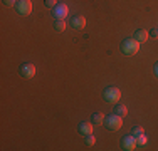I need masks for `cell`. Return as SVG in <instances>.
<instances>
[{"label": "cell", "instance_id": "obj_1", "mask_svg": "<svg viewBox=\"0 0 158 151\" xmlns=\"http://www.w3.org/2000/svg\"><path fill=\"white\" fill-rule=\"evenodd\" d=\"M121 52L125 55H135L138 51H140V42H138L135 37H128V39H125L121 42Z\"/></svg>", "mask_w": 158, "mask_h": 151}, {"label": "cell", "instance_id": "obj_2", "mask_svg": "<svg viewBox=\"0 0 158 151\" xmlns=\"http://www.w3.org/2000/svg\"><path fill=\"white\" fill-rule=\"evenodd\" d=\"M103 124L110 131H118V129H121V126H123V118L113 112V114H110V116H104V123Z\"/></svg>", "mask_w": 158, "mask_h": 151}, {"label": "cell", "instance_id": "obj_3", "mask_svg": "<svg viewBox=\"0 0 158 151\" xmlns=\"http://www.w3.org/2000/svg\"><path fill=\"white\" fill-rule=\"evenodd\" d=\"M119 97H121V91H119V88H114V86H110V88H106L103 91V99L106 101V103H118Z\"/></svg>", "mask_w": 158, "mask_h": 151}, {"label": "cell", "instance_id": "obj_4", "mask_svg": "<svg viewBox=\"0 0 158 151\" xmlns=\"http://www.w3.org/2000/svg\"><path fill=\"white\" fill-rule=\"evenodd\" d=\"M119 146H121V149H125V151H133V149H136V138H135L133 134H126V136H123L121 138V141H119Z\"/></svg>", "mask_w": 158, "mask_h": 151}, {"label": "cell", "instance_id": "obj_5", "mask_svg": "<svg viewBox=\"0 0 158 151\" xmlns=\"http://www.w3.org/2000/svg\"><path fill=\"white\" fill-rule=\"evenodd\" d=\"M14 7H15L17 14L19 15H24V17L32 12V2H31V0H17V3Z\"/></svg>", "mask_w": 158, "mask_h": 151}, {"label": "cell", "instance_id": "obj_6", "mask_svg": "<svg viewBox=\"0 0 158 151\" xmlns=\"http://www.w3.org/2000/svg\"><path fill=\"white\" fill-rule=\"evenodd\" d=\"M69 14V7L66 3H57V5L52 9V15L56 17V20H64Z\"/></svg>", "mask_w": 158, "mask_h": 151}, {"label": "cell", "instance_id": "obj_7", "mask_svg": "<svg viewBox=\"0 0 158 151\" xmlns=\"http://www.w3.org/2000/svg\"><path fill=\"white\" fill-rule=\"evenodd\" d=\"M19 74H20L22 77H25V79H32L34 76H35V66L31 64V62L22 64V66L19 67Z\"/></svg>", "mask_w": 158, "mask_h": 151}, {"label": "cell", "instance_id": "obj_8", "mask_svg": "<svg viewBox=\"0 0 158 151\" xmlns=\"http://www.w3.org/2000/svg\"><path fill=\"white\" fill-rule=\"evenodd\" d=\"M93 128H94V124L88 123V121H82V123L77 124V131H79V134H82V136L93 134Z\"/></svg>", "mask_w": 158, "mask_h": 151}, {"label": "cell", "instance_id": "obj_9", "mask_svg": "<svg viewBox=\"0 0 158 151\" xmlns=\"http://www.w3.org/2000/svg\"><path fill=\"white\" fill-rule=\"evenodd\" d=\"M71 27L76 29V30H82L86 27V18L82 15H76V17L71 18Z\"/></svg>", "mask_w": 158, "mask_h": 151}, {"label": "cell", "instance_id": "obj_10", "mask_svg": "<svg viewBox=\"0 0 158 151\" xmlns=\"http://www.w3.org/2000/svg\"><path fill=\"white\" fill-rule=\"evenodd\" d=\"M135 39L138 40V42H146V40H148V37H150V34H148V30H145V29H138L136 32H135Z\"/></svg>", "mask_w": 158, "mask_h": 151}, {"label": "cell", "instance_id": "obj_11", "mask_svg": "<svg viewBox=\"0 0 158 151\" xmlns=\"http://www.w3.org/2000/svg\"><path fill=\"white\" fill-rule=\"evenodd\" d=\"M113 112H114V114H118V116H121V118H125V116L128 114V108H126L125 104H116L114 109H113Z\"/></svg>", "mask_w": 158, "mask_h": 151}, {"label": "cell", "instance_id": "obj_12", "mask_svg": "<svg viewBox=\"0 0 158 151\" xmlns=\"http://www.w3.org/2000/svg\"><path fill=\"white\" fill-rule=\"evenodd\" d=\"M91 123L94 124V126H99V124L104 123V114H101V112H94L91 118Z\"/></svg>", "mask_w": 158, "mask_h": 151}, {"label": "cell", "instance_id": "obj_13", "mask_svg": "<svg viewBox=\"0 0 158 151\" xmlns=\"http://www.w3.org/2000/svg\"><path fill=\"white\" fill-rule=\"evenodd\" d=\"M131 134H133L135 138H138V136L145 134V129H143L141 126H133V128H131Z\"/></svg>", "mask_w": 158, "mask_h": 151}, {"label": "cell", "instance_id": "obj_14", "mask_svg": "<svg viewBox=\"0 0 158 151\" xmlns=\"http://www.w3.org/2000/svg\"><path fill=\"white\" fill-rule=\"evenodd\" d=\"M66 22L64 20H56V24H54V29L57 30V32H64V30H66Z\"/></svg>", "mask_w": 158, "mask_h": 151}, {"label": "cell", "instance_id": "obj_15", "mask_svg": "<svg viewBox=\"0 0 158 151\" xmlns=\"http://www.w3.org/2000/svg\"><path fill=\"white\" fill-rule=\"evenodd\" d=\"M84 143H86L88 146H93V145L96 143V138H94L93 134H88V136H84Z\"/></svg>", "mask_w": 158, "mask_h": 151}, {"label": "cell", "instance_id": "obj_16", "mask_svg": "<svg viewBox=\"0 0 158 151\" xmlns=\"http://www.w3.org/2000/svg\"><path fill=\"white\" fill-rule=\"evenodd\" d=\"M44 3H46L47 9H54V7L57 5V2H56V0H44Z\"/></svg>", "mask_w": 158, "mask_h": 151}, {"label": "cell", "instance_id": "obj_17", "mask_svg": "<svg viewBox=\"0 0 158 151\" xmlns=\"http://www.w3.org/2000/svg\"><path fill=\"white\" fill-rule=\"evenodd\" d=\"M136 145H146V136L145 134H141V136H138V138H136Z\"/></svg>", "mask_w": 158, "mask_h": 151}, {"label": "cell", "instance_id": "obj_18", "mask_svg": "<svg viewBox=\"0 0 158 151\" xmlns=\"http://www.w3.org/2000/svg\"><path fill=\"white\" fill-rule=\"evenodd\" d=\"M148 34H150V37H153V39H158V27H153Z\"/></svg>", "mask_w": 158, "mask_h": 151}, {"label": "cell", "instance_id": "obj_19", "mask_svg": "<svg viewBox=\"0 0 158 151\" xmlns=\"http://www.w3.org/2000/svg\"><path fill=\"white\" fill-rule=\"evenodd\" d=\"M2 2H3V5L12 7V5H15V3H17V0H2Z\"/></svg>", "mask_w": 158, "mask_h": 151}, {"label": "cell", "instance_id": "obj_20", "mask_svg": "<svg viewBox=\"0 0 158 151\" xmlns=\"http://www.w3.org/2000/svg\"><path fill=\"white\" fill-rule=\"evenodd\" d=\"M153 71H155V74L158 76V62L155 64V66H153Z\"/></svg>", "mask_w": 158, "mask_h": 151}]
</instances>
